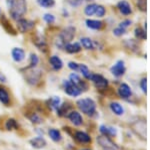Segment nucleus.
Returning a JSON list of instances; mask_svg holds the SVG:
<instances>
[{
  "mask_svg": "<svg viewBox=\"0 0 150 150\" xmlns=\"http://www.w3.org/2000/svg\"><path fill=\"white\" fill-rule=\"evenodd\" d=\"M39 64V57L36 54H30V57H29V65L25 69H33V67H36L37 65Z\"/></svg>",
  "mask_w": 150,
  "mask_h": 150,
  "instance_id": "c85d7f7f",
  "label": "nucleus"
},
{
  "mask_svg": "<svg viewBox=\"0 0 150 150\" xmlns=\"http://www.w3.org/2000/svg\"><path fill=\"white\" fill-rule=\"evenodd\" d=\"M29 143H30L31 146H32L33 148H35V149H42L47 145L46 140L43 138V137H41V136H37V137L32 138L30 141H29Z\"/></svg>",
  "mask_w": 150,
  "mask_h": 150,
  "instance_id": "6ab92c4d",
  "label": "nucleus"
},
{
  "mask_svg": "<svg viewBox=\"0 0 150 150\" xmlns=\"http://www.w3.org/2000/svg\"><path fill=\"white\" fill-rule=\"evenodd\" d=\"M19 127L17 121L13 118H10L5 122V129L8 130V131H11V130H17Z\"/></svg>",
  "mask_w": 150,
  "mask_h": 150,
  "instance_id": "c756f323",
  "label": "nucleus"
},
{
  "mask_svg": "<svg viewBox=\"0 0 150 150\" xmlns=\"http://www.w3.org/2000/svg\"><path fill=\"white\" fill-rule=\"evenodd\" d=\"M75 32H76V28L72 25H69V26L64 27L63 29L60 31L58 36H59L62 42L66 44V43L71 42L72 40H73V38L75 37Z\"/></svg>",
  "mask_w": 150,
  "mask_h": 150,
  "instance_id": "423d86ee",
  "label": "nucleus"
},
{
  "mask_svg": "<svg viewBox=\"0 0 150 150\" xmlns=\"http://www.w3.org/2000/svg\"><path fill=\"white\" fill-rule=\"evenodd\" d=\"M33 43H34V45L38 50H41L42 52H44V54H46L48 52V43L46 42V38L42 34H40V33H36L34 35Z\"/></svg>",
  "mask_w": 150,
  "mask_h": 150,
  "instance_id": "1a4fd4ad",
  "label": "nucleus"
},
{
  "mask_svg": "<svg viewBox=\"0 0 150 150\" xmlns=\"http://www.w3.org/2000/svg\"><path fill=\"white\" fill-rule=\"evenodd\" d=\"M8 8L10 17L16 21L25 15L27 11V2L26 0H8Z\"/></svg>",
  "mask_w": 150,
  "mask_h": 150,
  "instance_id": "f257e3e1",
  "label": "nucleus"
},
{
  "mask_svg": "<svg viewBox=\"0 0 150 150\" xmlns=\"http://www.w3.org/2000/svg\"><path fill=\"white\" fill-rule=\"evenodd\" d=\"M90 81H92V83L95 85V87L98 90H105L108 87V80L105 79L103 76L98 74H91L90 76Z\"/></svg>",
  "mask_w": 150,
  "mask_h": 150,
  "instance_id": "6e6552de",
  "label": "nucleus"
},
{
  "mask_svg": "<svg viewBox=\"0 0 150 150\" xmlns=\"http://www.w3.org/2000/svg\"><path fill=\"white\" fill-rule=\"evenodd\" d=\"M25 80L30 86H37L42 79V72L39 69H25Z\"/></svg>",
  "mask_w": 150,
  "mask_h": 150,
  "instance_id": "7ed1b4c3",
  "label": "nucleus"
},
{
  "mask_svg": "<svg viewBox=\"0 0 150 150\" xmlns=\"http://www.w3.org/2000/svg\"><path fill=\"white\" fill-rule=\"evenodd\" d=\"M81 150H89V149H81Z\"/></svg>",
  "mask_w": 150,
  "mask_h": 150,
  "instance_id": "de8ad7c7",
  "label": "nucleus"
},
{
  "mask_svg": "<svg viewBox=\"0 0 150 150\" xmlns=\"http://www.w3.org/2000/svg\"><path fill=\"white\" fill-rule=\"evenodd\" d=\"M0 17H1V8H0Z\"/></svg>",
  "mask_w": 150,
  "mask_h": 150,
  "instance_id": "49530a36",
  "label": "nucleus"
},
{
  "mask_svg": "<svg viewBox=\"0 0 150 150\" xmlns=\"http://www.w3.org/2000/svg\"><path fill=\"white\" fill-rule=\"evenodd\" d=\"M68 119L75 126H81L83 124V118H82L80 113L77 111H71L68 114Z\"/></svg>",
  "mask_w": 150,
  "mask_h": 150,
  "instance_id": "dca6fc26",
  "label": "nucleus"
},
{
  "mask_svg": "<svg viewBox=\"0 0 150 150\" xmlns=\"http://www.w3.org/2000/svg\"><path fill=\"white\" fill-rule=\"evenodd\" d=\"M106 13V9L105 7L102 6V5H97V8H96V11H95V15L97 17H103Z\"/></svg>",
  "mask_w": 150,
  "mask_h": 150,
  "instance_id": "4c0bfd02",
  "label": "nucleus"
},
{
  "mask_svg": "<svg viewBox=\"0 0 150 150\" xmlns=\"http://www.w3.org/2000/svg\"><path fill=\"white\" fill-rule=\"evenodd\" d=\"M48 62H49V65H50V67H52V70L55 72L60 71V70L63 67V62H62V60L60 59L58 55H51V57H49V60H48Z\"/></svg>",
  "mask_w": 150,
  "mask_h": 150,
  "instance_id": "ddd939ff",
  "label": "nucleus"
},
{
  "mask_svg": "<svg viewBox=\"0 0 150 150\" xmlns=\"http://www.w3.org/2000/svg\"><path fill=\"white\" fill-rule=\"evenodd\" d=\"M137 6L141 11H146V0H137Z\"/></svg>",
  "mask_w": 150,
  "mask_h": 150,
  "instance_id": "a19ab883",
  "label": "nucleus"
},
{
  "mask_svg": "<svg viewBox=\"0 0 150 150\" xmlns=\"http://www.w3.org/2000/svg\"><path fill=\"white\" fill-rule=\"evenodd\" d=\"M135 36L140 40L146 39V31L144 29H142L141 27H137L136 29H135Z\"/></svg>",
  "mask_w": 150,
  "mask_h": 150,
  "instance_id": "c9c22d12",
  "label": "nucleus"
},
{
  "mask_svg": "<svg viewBox=\"0 0 150 150\" xmlns=\"http://www.w3.org/2000/svg\"><path fill=\"white\" fill-rule=\"evenodd\" d=\"M113 33H114V35H116V36H122L123 34L126 33V29H124V28L118 26V27H116L115 29L113 30Z\"/></svg>",
  "mask_w": 150,
  "mask_h": 150,
  "instance_id": "ea45409f",
  "label": "nucleus"
},
{
  "mask_svg": "<svg viewBox=\"0 0 150 150\" xmlns=\"http://www.w3.org/2000/svg\"><path fill=\"white\" fill-rule=\"evenodd\" d=\"M110 110L116 116H122L124 114V108L117 102H112L110 104Z\"/></svg>",
  "mask_w": 150,
  "mask_h": 150,
  "instance_id": "a878e982",
  "label": "nucleus"
},
{
  "mask_svg": "<svg viewBox=\"0 0 150 150\" xmlns=\"http://www.w3.org/2000/svg\"><path fill=\"white\" fill-rule=\"evenodd\" d=\"M16 26H17V30L20 33H26L34 28L35 22L33 20H29V19L22 17L16 20Z\"/></svg>",
  "mask_w": 150,
  "mask_h": 150,
  "instance_id": "0eeeda50",
  "label": "nucleus"
},
{
  "mask_svg": "<svg viewBox=\"0 0 150 150\" xmlns=\"http://www.w3.org/2000/svg\"><path fill=\"white\" fill-rule=\"evenodd\" d=\"M68 67L74 72H78L79 64H77V62H68Z\"/></svg>",
  "mask_w": 150,
  "mask_h": 150,
  "instance_id": "79ce46f5",
  "label": "nucleus"
},
{
  "mask_svg": "<svg viewBox=\"0 0 150 150\" xmlns=\"http://www.w3.org/2000/svg\"><path fill=\"white\" fill-rule=\"evenodd\" d=\"M0 102L3 104L4 106H10L11 100H10V94L7 91L6 88L0 87Z\"/></svg>",
  "mask_w": 150,
  "mask_h": 150,
  "instance_id": "412c9836",
  "label": "nucleus"
},
{
  "mask_svg": "<svg viewBox=\"0 0 150 150\" xmlns=\"http://www.w3.org/2000/svg\"><path fill=\"white\" fill-rule=\"evenodd\" d=\"M110 71H111V74L114 77H116V78L122 77L123 75L125 74V72H126V67H125L124 62H123V60H118L117 62H115V64L111 67Z\"/></svg>",
  "mask_w": 150,
  "mask_h": 150,
  "instance_id": "9d476101",
  "label": "nucleus"
},
{
  "mask_svg": "<svg viewBox=\"0 0 150 150\" xmlns=\"http://www.w3.org/2000/svg\"><path fill=\"white\" fill-rule=\"evenodd\" d=\"M69 81H71L72 83L76 85V86L81 90V92H85L88 90V85H87L86 82L83 81V80H81L80 77H79L77 74H75V72H73V74H71L69 76Z\"/></svg>",
  "mask_w": 150,
  "mask_h": 150,
  "instance_id": "9b49d317",
  "label": "nucleus"
},
{
  "mask_svg": "<svg viewBox=\"0 0 150 150\" xmlns=\"http://www.w3.org/2000/svg\"><path fill=\"white\" fill-rule=\"evenodd\" d=\"M118 95H119V97L121 99L127 100V99H129L130 97L132 96L131 88H130V87L125 83L121 84L119 86V88H118Z\"/></svg>",
  "mask_w": 150,
  "mask_h": 150,
  "instance_id": "4468645a",
  "label": "nucleus"
},
{
  "mask_svg": "<svg viewBox=\"0 0 150 150\" xmlns=\"http://www.w3.org/2000/svg\"><path fill=\"white\" fill-rule=\"evenodd\" d=\"M74 138L76 141H78L79 143H84V144H87V143H90L91 142V137L89 136L87 133L83 132V131H77L75 132V135H74Z\"/></svg>",
  "mask_w": 150,
  "mask_h": 150,
  "instance_id": "4be33fe9",
  "label": "nucleus"
},
{
  "mask_svg": "<svg viewBox=\"0 0 150 150\" xmlns=\"http://www.w3.org/2000/svg\"><path fill=\"white\" fill-rule=\"evenodd\" d=\"M132 128L137 135H139L140 137L145 139V136H146V125H145L144 122L138 121V122L134 123V124L132 125Z\"/></svg>",
  "mask_w": 150,
  "mask_h": 150,
  "instance_id": "f3484780",
  "label": "nucleus"
},
{
  "mask_svg": "<svg viewBox=\"0 0 150 150\" xmlns=\"http://www.w3.org/2000/svg\"><path fill=\"white\" fill-rule=\"evenodd\" d=\"M78 72H80L82 74V76L84 77L85 79L89 80L90 79V76H91V72L89 71L88 67L86 65H83V64H79V67H78Z\"/></svg>",
  "mask_w": 150,
  "mask_h": 150,
  "instance_id": "72a5a7b5",
  "label": "nucleus"
},
{
  "mask_svg": "<svg viewBox=\"0 0 150 150\" xmlns=\"http://www.w3.org/2000/svg\"><path fill=\"white\" fill-rule=\"evenodd\" d=\"M97 5L98 4H95V3L88 4V5L84 8V13H85L87 16L95 15V11H96V8H97Z\"/></svg>",
  "mask_w": 150,
  "mask_h": 150,
  "instance_id": "473e14b6",
  "label": "nucleus"
},
{
  "mask_svg": "<svg viewBox=\"0 0 150 150\" xmlns=\"http://www.w3.org/2000/svg\"><path fill=\"white\" fill-rule=\"evenodd\" d=\"M60 105H61V99H60V97H58V96L50 97V98L46 101V106L52 111H56L57 109L59 108Z\"/></svg>",
  "mask_w": 150,
  "mask_h": 150,
  "instance_id": "a211bd4d",
  "label": "nucleus"
},
{
  "mask_svg": "<svg viewBox=\"0 0 150 150\" xmlns=\"http://www.w3.org/2000/svg\"><path fill=\"white\" fill-rule=\"evenodd\" d=\"M86 26L90 29L100 30L104 27V23L100 20H95V19H87L85 21Z\"/></svg>",
  "mask_w": 150,
  "mask_h": 150,
  "instance_id": "5701e85b",
  "label": "nucleus"
},
{
  "mask_svg": "<svg viewBox=\"0 0 150 150\" xmlns=\"http://www.w3.org/2000/svg\"><path fill=\"white\" fill-rule=\"evenodd\" d=\"M131 20H129V19H126V20H124V21H122L121 23L119 24V26L120 27H122V28H124V29H126L127 27H129L130 25H131Z\"/></svg>",
  "mask_w": 150,
  "mask_h": 150,
  "instance_id": "37998d69",
  "label": "nucleus"
},
{
  "mask_svg": "<svg viewBox=\"0 0 150 150\" xmlns=\"http://www.w3.org/2000/svg\"><path fill=\"white\" fill-rule=\"evenodd\" d=\"M117 7L123 15H129V14L132 13L131 6H130V4L128 3L126 0H120L117 3Z\"/></svg>",
  "mask_w": 150,
  "mask_h": 150,
  "instance_id": "aec40b11",
  "label": "nucleus"
},
{
  "mask_svg": "<svg viewBox=\"0 0 150 150\" xmlns=\"http://www.w3.org/2000/svg\"><path fill=\"white\" fill-rule=\"evenodd\" d=\"M63 50L66 52H68V54L73 55V54H78V52H80L82 50V47L79 42H71L66 43V44L64 45Z\"/></svg>",
  "mask_w": 150,
  "mask_h": 150,
  "instance_id": "2eb2a0df",
  "label": "nucleus"
},
{
  "mask_svg": "<svg viewBox=\"0 0 150 150\" xmlns=\"http://www.w3.org/2000/svg\"><path fill=\"white\" fill-rule=\"evenodd\" d=\"M70 108H71V106L69 105L68 103H64V104H61V105L59 106V108L56 110V113L58 116H60V117H63V116H66L67 113L69 112Z\"/></svg>",
  "mask_w": 150,
  "mask_h": 150,
  "instance_id": "cd10ccee",
  "label": "nucleus"
},
{
  "mask_svg": "<svg viewBox=\"0 0 150 150\" xmlns=\"http://www.w3.org/2000/svg\"><path fill=\"white\" fill-rule=\"evenodd\" d=\"M38 5L42 8H52L55 6V0H37Z\"/></svg>",
  "mask_w": 150,
  "mask_h": 150,
  "instance_id": "2f4dec72",
  "label": "nucleus"
},
{
  "mask_svg": "<svg viewBox=\"0 0 150 150\" xmlns=\"http://www.w3.org/2000/svg\"><path fill=\"white\" fill-rule=\"evenodd\" d=\"M140 87H141L142 91H143L144 93H146V91H147V80H146V78H143L141 80V82H140Z\"/></svg>",
  "mask_w": 150,
  "mask_h": 150,
  "instance_id": "c03bdc74",
  "label": "nucleus"
},
{
  "mask_svg": "<svg viewBox=\"0 0 150 150\" xmlns=\"http://www.w3.org/2000/svg\"><path fill=\"white\" fill-rule=\"evenodd\" d=\"M27 117H28L29 121H30L31 123H33V124H41V123L43 122V120H42V118L40 117V115L36 112H31Z\"/></svg>",
  "mask_w": 150,
  "mask_h": 150,
  "instance_id": "7c9ffc66",
  "label": "nucleus"
},
{
  "mask_svg": "<svg viewBox=\"0 0 150 150\" xmlns=\"http://www.w3.org/2000/svg\"><path fill=\"white\" fill-rule=\"evenodd\" d=\"M97 143L103 150H118V146L111 140L109 137L105 135H99L97 136Z\"/></svg>",
  "mask_w": 150,
  "mask_h": 150,
  "instance_id": "39448f33",
  "label": "nucleus"
},
{
  "mask_svg": "<svg viewBox=\"0 0 150 150\" xmlns=\"http://www.w3.org/2000/svg\"><path fill=\"white\" fill-rule=\"evenodd\" d=\"M1 23H2V25H3V27L5 28V30L7 31V32H8V33H13V34H15L16 31L14 30V28L12 27L11 24H9L8 20H7L5 17H2Z\"/></svg>",
  "mask_w": 150,
  "mask_h": 150,
  "instance_id": "f704fd0d",
  "label": "nucleus"
},
{
  "mask_svg": "<svg viewBox=\"0 0 150 150\" xmlns=\"http://www.w3.org/2000/svg\"><path fill=\"white\" fill-rule=\"evenodd\" d=\"M99 131L101 132L102 135H105L107 137H113L116 136V134H117V130L115 128L111 126H106V125H101L100 128H99Z\"/></svg>",
  "mask_w": 150,
  "mask_h": 150,
  "instance_id": "b1692460",
  "label": "nucleus"
},
{
  "mask_svg": "<svg viewBox=\"0 0 150 150\" xmlns=\"http://www.w3.org/2000/svg\"><path fill=\"white\" fill-rule=\"evenodd\" d=\"M48 135H49V137L51 138L52 141H54V142H60L62 139L61 133H60L59 130L55 129V128H51V129H49V131H48Z\"/></svg>",
  "mask_w": 150,
  "mask_h": 150,
  "instance_id": "bb28decb",
  "label": "nucleus"
},
{
  "mask_svg": "<svg viewBox=\"0 0 150 150\" xmlns=\"http://www.w3.org/2000/svg\"><path fill=\"white\" fill-rule=\"evenodd\" d=\"M43 20L45 21L47 24H49V25H51L56 21V18H55V16L53 15V14H50V13H46L43 15Z\"/></svg>",
  "mask_w": 150,
  "mask_h": 150,
  "instance_id": "e433bc0d",
  "label": "nucleus"
},
{
  "mask_svg": "<svg viewBox=\"0 0 150 150\" xmlns=\"http://www.w3.org/2000/svg\"><path fill=\"white\" fill-rule=\"evenodd\" d=\"M77 107L82 113H84L87 116L93 117L96 115V103L90 98H83L77 101Z\"/></svg>",
  "mask_w": 150,
  "mask_h": 150,
  "instance_id": "f03ea898",
  "label": "nucleus"
},
{
  "mask_svg": "<svg viewBox=\"0 0 150 150\" xmlns=\"http://www.w3.org/2000/svg\"><path fill=\"white\" fill-rule=\"evenodd\" d=\"M0 82H2V83H6L7 82V78L2 72H0Z\"/></svg>",
  "mask_w": 150,
  "mask_h": 150,
  "instance_id": "a18cd8bd",
  "label": "nucleus"
},
{
  "mask_svg": "<svg viewBox=\"0 0 150 150\" xmlns=\"http://www.w3.org/2000/svg\"><path fill=\"white\" fill-rule=\"evenodd\" d=\"M80 44L85 50H94L96 47V43L89 37H82L80 38Z\"/></svg>",
  "mask_w": 150,
  "mask_h": 150,
  "instance_id": "393cba45",
  "label": "nucleus"
},
{
  "mask_svg": "<svg viewBox=\"0 0 150 150\" xmlns=\"http://www.w3.org/2000/svg\"><path fill=\"white\" fill-rule=\"evenodd\" d=\"M11 57L15 62H22L26 57L25 50L21 47H13L11 50Z\"/></svg>",
  "mask_w": 150,
  "mask_h": 150,
  "instance_id": "f8f14e48",
  "label": "nucleus"
},
{
  "mask_svg": "<svg viewBox=\"0 0 150 150\" xmlns=\"http://www.w3.org/2000/svg\"><path fill=\"white\" fill-rule=\"evenodd\" d=\"M84 0H66V2L72 7H78L82 4Z\"/></svg>",
  "mask_w": 150,
  "mask_h": 150,
  "instance_id": "58836bf2",
  "label": "nucleus"
},
{
  "mask_svg": "<svg viewBox=\"0 0 150 150\" xmlns=\"http://www.w3.org/2000/svg\"><path fill=\"white\" fill-rule=\"evenodd\" d=\"M62 86H63V90L65 94L70 97H78L82 93L80 89L75 84L72 83L71 81H69V80H64L63 83H62Z\"/></svg>",
  "mask_w": 150,
  "mask_h": 150,
  "instance_id": "20e7f679",
  "label": "nucleus"
}]
</instances>
